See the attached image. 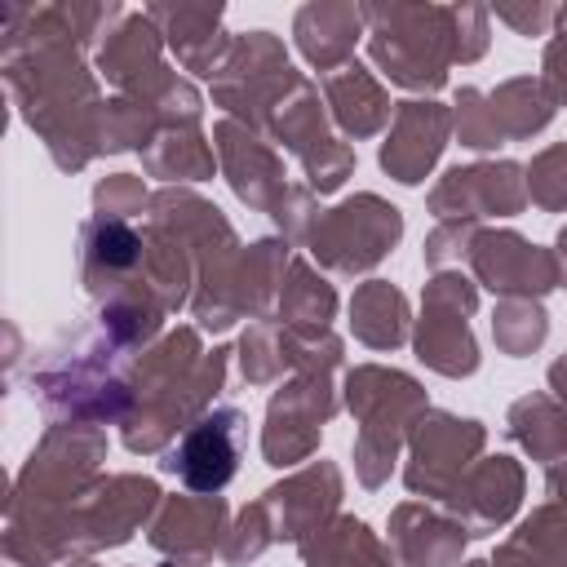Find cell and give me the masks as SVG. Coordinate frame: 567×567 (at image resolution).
Returning a JSON list of instances; mask_svg holds the SVG:
<instances>
[{
	"instance_id": "9",
	"label": "cell",
	"mask_w": 567,
	"mask_h": 567,
	"mask_svg": "<svg viewBox=\"0 0 567 567\" xmlns=\"http://www.w3.org/2000/svg\"><path fill=\"white\" fill-rule=\"evenodd\" d=\"M474 266L487 279V288H496V292H540V288H549L558 279L554 275V257L532 252L518 235H487V239H478Z\"/></svg>"
},
{
	"instance_id": "11",
	"label": "cell",
	"mask_w": 567,
	"mask_h": 567,
	"mask_svg": "<svg viewBox=\"0 0 567 567\" xmlns=\"http://www.w3.org/2000/svg\"><path fill=\"white\" fill-rule=\"evenodd\" d=\"M102 71L111 84L120 89H142V80H159V62H155V31L151 18H128L120 31H111L106 49H102Z\"/></svg>"
},
{
	"instance_id": "18",
	"label": "cell",
	"mask_w": 567,
	"mask_h": 567,
	"mask_svg": "<svg viewBox=\"0 0 567 567\" xmlns=\"http://www.w3.org/2000/svg\"><path fill=\"white\" fill-rule=\"evenodd\" d=\"M518 545H532L540 554V563H549V567H567V518H558L554 509L532 514Z\"/></svg>"
},
{
	"instance_id": "14",
	"label": "cell",
	"mask_w": 567,
	"mask_h": 567,
	"mask_svg": "<svg viewBox=\"0 0 567 567\" xmlns=\"http://www.w3.org/2000/svg\"><path fill=\"white\" fill-rule=\"evenodd\" d=\"M354 332L368 341V346H377V350H385V346H394L399 337H403V297L390 288V284H368L359 297H354Z\"/></svg>"
},
{
	"instance_id": "2",
	"label": "cell",
	"mask_w": 567,
	"mask_h": 567,
	"mask_svg": "<svg viewBox=\"0 0 567 567\" xmlns=\"http://www.w3.org/2000/svg\"><path fill=\"white\" fill-rule=\"evenodd\" d=\"M394 239H399V213L377 195H359L332 208V217H323V226L315 230V257H323L337 270H363L381 261V252Z\"/></svg>"
},
{
	"instance_id": "3",
	"label": "cell",
	"mask_w": 567,
	"mask_h": 567,
	"mask_svg": "<svg viewBox=\"0 0 567 567\" xmlns=\"http://www.w3.org/2000/svg\"><path fill=\"white\" fill-rule=\"evenodd\" d=\"M474 310V288L456 275H439L430 284V310L421 319V332H416V350L430 368L447 372V377H461V372H474L478 368V354H474V337L465 328L461 315Z\"/></svg>"
},
{
	"instance_id": "19",
	"label": "cell",
	"mask_w": 567,
	"mask_h": 567,
	"mask_svg": "<svg viewBox=\"0 0 567 567\" xmlns=\"http://www.w3.org/2000/svg\"><path fill=\"white\" fill-rule=\"evenodd\" d=\"M532 199L545 208H567V146H549L532 164Z\"/></svg>"
},
{
	"instance_id": "21",
	"label": "cell",
	"mask_w": 567,
	"mask_h": 567,
	"mask_svg": "<svg viewBox=\"0 0 567 567\" xmlns=\"http://www.w3.org/2000/svg\"><path fill=\"white\" fill-rule=\"evenodd\" d=\"M505 22H514L523 35H532V31H540L549 18H554V9H532V13H514V9H496Z\"/></svg>"
},
{
	"instance_id": "5",
	"label": "cell",
	"mask_w": 567,
	"mask_h": 567,
	"mask_svg": "<svg viewBox=\"0 0 567 567\" xmlns=\"http://www.w3.org/2000/svg\"><path fill=\"white\" fill-rule=\"evenodd\" d=\"M332 412V399L323 390V381H306V385H292L284 390L275 403H270V430H266V456L270 465H288L297 456H306L319 439V421Z\"/></svg>"
},
{
	"instance_id": "7",
	"label": "cell",
	"mask_w": 567,
	"mask_h": 567,
	"mask_svg": "<svg viewBox=\"0 0 567 567\" xmlns=\"http://www.w3.org/2000/svg\"><path fill=\"white\" fill-rule=\"evenodd\" d=\"M443 137H447V111L434 102H408L394 120L390 142L381 146V164L399 182H421V173L439 159Z\"/></svg>"
},
{
	"instance_id": "4",
	"label": "cell",
	"mask_w": 567,
	"mask_h": 567,
	"mask_svg": "<svg viewBox=\"0 0 567 567\" xmlns=\"http://www.w3.org/2000/svg\"><path fill=\"white\" fill-rule=\"evenodd\" d=\"M244 447V416L235 408H217L208 416H199L195 425H186L177 452H168L164 470L182 474L186 487L195 492H217L230 483L235 461Z\"/></svg>"
},
{
	"instance_id": "6",
	"label": "cell",
	"mask_w": 567,
	"mask_h": 567,
	"mask_svg": "<svg viewBox=\"0 0 567 567\" xmlns=\"http://www.w3.org/2000/svg\"><path fill=\"white\" fill-rule=\"evenodd\" d=\"M439 213H518L523 208V186H518V164H478V168H456L447 182L434 190Z\"/></svg>"
},
{
	"instance_id": "1",
	"label": "cell",
	"mask_w": 567,
	"mask_h": 567,
	"mask_svg": "<svg viewBox=\"0 0 567 567\" xmlns=\"http://www.w3.org/2000/svg\"><path fill=\"white\" fill-rule=\"evenodd\" d=\"M372 18V53L394 84L408 89H439L447 58H456L452 40V9H363Z\"/></svg>"
},
{
	"instance_id": "20",
	"label": "cell",
	"mask_w": 567,
	"mask_h": 567,
	"mask_svg": "<svg viewBox=\"0 0 567 567\" xmlns=\"http://www.w3.org/2000/svg\"><path fill=\"white\" fill-rule=\"evenodd\" d=\"M545 80H549V89H554V97H563L567 102V31L545 49Z\"/></svg>"
},
{
	"instance_id": "15",
	"label": "cell",
	"mask_w": 567,
	"mask_h": 567,
	"mask_svg": "<svg viewBox=\"0 0 567 567\" xmlns=\"http://www.w3.org/2000/svg\"><path fill=\"white\" fill-rule=\"evenodd\" d=\"M487 102H492V111H496L501 133H509V137H527V133H536V128L549 120V97H545L540 84H532V80H509V84H501Z\"/></svg>"
},
{
	"instance_id": "23",
	"label": "cell",
	"mask_w": 567,
	"mask_h": 567,
	"mask_svg": "<svg viewBox=\"0 0 567 567\" xmlns=\"http://www.w3.org/2000/svg\"><path fill=\"white\" fill-rule=\"evenodd\" d=\"M478 567H483V563H478Z\"/></svg>"
},
{
	"instance_id": "17",
	"label": "cell",
	"mask_w": 567,
	"mask_h": 567,
	"mask_svg": "<svg viewBox=\"0 0 567 567\" xmlns=\"http://www.w3.org/2000/svg\"><path fill=\"white\" fill-rule=\"evenodd\" d=\"M456 133L465 146L474 151H487V146H501V124H496V111L487 106V97L478 89H461L456 93Z\"/></svg>"
},
{
	"instance_id": "10",
	"label": "cell",
	"mask_w": 567,
	"mask_h": 567,
	"mask_svg": "<svg viewBox=\"0 0 567 567\" xmlns=\"http://www.w3.org/2000/svg\"><path fill=\"white\" fill-rule=\"evenodd\" d=\"M359 27H363V9L354 4H306L297 13V44L319 71H332L350 62Z\"/></svg>"
},
{
	"instance_id": "16",
	"label": "cell",
	"mask_w": 567,
	"mask_h": 567,
	"mask_svg": "<svg viewBox=\"0 0 567 567\" xmlns=\"http://www.w3.org/2000/svg\"><path fill=\"white\" fill-rule=\"evenodd\" d=\"M496 341L509 354H527L532 346L545 341V310L532 301H505L496 315Z\"/></svg>"
},
{
	"instance_id": "8",
	"label": "cell",
	"mask_w": 567,
	"mask_h": 567,
	"mask_svg": "<svg viewBox=\"0 0 567 567\" xmlns=\"http://www.w3.org/2000/svg\"><path fill=\"white\" fill-rule=\"evenodd\" d=\"M421 425L425 430L416 434V465L408 470V483H412V492H447V483L456 474L452 461L474 452L483 443V430L474 421H456V416H430Z\"/></svg>"
},
{
	"instance_id": "13",
	"label": "cell",
	"mask_w": 567,
	"mask_h": 567,
	"mask_svg": "<svg viewBox=\"0 0 567 567\" xmlns=\"http://www.w3.org/2000/svg\"><path fill=\"white\" fill-rule=\"evenodd\" d=\"M217 523H221V501H204V505L173 501L164 509V518L155 523V540L168 532H182V540L168 554H177V563H204L217 540Z\"/></svg>"
},
{
	"instance_id": "22",
	"label": "cell",
	"mask_w": 567,
	"mask_h": 567,
	"mask_svg": "<svg viewBox=\"0 0 567 567\" xmlns=\"http://www.w3.org/2000/svg\"><path fill=\"white\" fill-rule=\"evenodd\" d=\"M558 257H563V266H567V230L558 235ZM563 284H567V275H563Z\"/></svg>"
},
{
	"instance_id": "12",
	"label": "cell",
	"mask_w": 567,
	"mask_h": 567,
	"mask_svg": "<svg viewBox=\"0 0 567 567\" xmlns=\"http://www.w3.org/2000/svg\"><path fill=\"white\" fill-rule=\"evenodd\" d=\"M323 84H328V97H332L337 120H341L350 133H372V128L385 120V111H390L381 84H377L359 62L337 66V75H328Z\"/></svg>"
}]
</instances>
